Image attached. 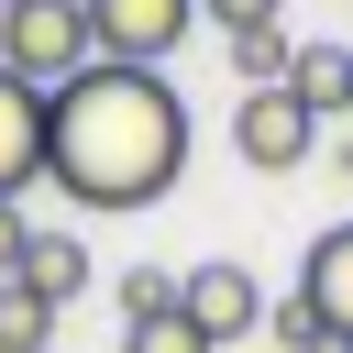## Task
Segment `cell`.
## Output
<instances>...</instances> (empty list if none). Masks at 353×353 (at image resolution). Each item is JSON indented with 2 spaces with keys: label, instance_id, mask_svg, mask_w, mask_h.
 I'll use <instances>...</instances> for the list:
<instances>
[{
  "label": "cell",
  "instance_id": "1",
  "mask_svg": "<svg viewBox=\"0 0 353 353\" xmlns=\"http://www.w3.org/2000/svg\"><path fill=\"white\" fill-rule=\"evenodd\" d=\"M188 99L165 88V66H110L88 55L55 99H44V176L77 210H154L188 176Z\"/></svg>",
  "mask_w": 353,
  "mask_h": 353
},
{
  "label": "cell",
  "instance_id": "2",
  "mask_svg": "<svg viewBox=\"0 0 353 353\" xmlns=\"http://www.w3.org/2000/svg\"><path fill=\"white\" fill-rule=\"evenodd\" d=\"M0 66L55 99V88L88 66V11H77V0H11V11H0Z\"/></svg>",
  "mask_w": 353,
  "mask_h": 353
},
{
  "label": "cell",
  "instance_id": "3",
  "mask_svg": "<svg viewBox=\"0 0 353 353\" xmlns=\"http://www.w3.org/2000/svg\"><path fill=\"white\" fill-rule=\"evenodd\" d=\"M77 11H88V55L110 66H165L199 22V0H77Z\"/></svg>",
  "mask_w": 353,
  "mask_h": 353
},
{
  "label": "cell",
  "instance_id": "4",
  "mask_svg": "<svg viewBox=\"0 0 353 353\" xmlns=\"http://www.w3.org/2000/svg\"><path fill=\"white\" fill-rule=\"evenodd\" d=\"M232 154H243L254 176H298V165L320 154V121H309L287 88H243V99H232Z\"/></svg>",
  "mask_w": 353,
  "mask_h": 353
},
{
  "label": "cell",
  "instance_id": "5",
  "mask_svg": "<svg viewBox=\"0 0 353 353\" xmlns=\"http://www.w3.org/2000/svg\"><path fill=\"white\" fill-rule=\"evenodd\" d=\"M176 320L221 353V342H243V331H265V287H254V265H188L176 276Z\"/></svg>",
  "mask_w": 353,
  "mask_h": 353
},
{
  "label": "cell",
  "instance_id": "6",
  "mask_svg": "<svg viewBox=\"0 0 353 353\" xmlns=\"http://www.w3.org/2000/svg\"><path fill=\"white\" fill-rule=\"evenodd\" d=\"M298 298H309L320 342H331V353H353V221H331V232L309 243V265H298Z\"/></svg>",
  "mask_w": 353,
  "mask_h": 353
},
{
  "label": "cell",
  "instance_id": "7",
  "mask_svg": "<svg viewBox=\"0 0 353 353\" xmlns=\"http://www.w3.org/2000/svg\"><path fill=\"white\" fill-rule=\"evenodd\" d=\"M44 176V88H22L0 66V199L22 210V188Z\"/></svg>",
  "mask_w": 353,
  "mask_h": 353
},
{
  "label": "cell",
  "instance_id": "8",
  "mask_svg": "<svg viewBox=\"0 0 353 353\" xmlns=\"http://www.w3.org/2000/svg\"><path fill=\"white\" fill-rule=\"evenodd\" d=\"M287 99L331 132V121H353V44H298L287 55Z\"/></svg>",
  "mask_w": 353,
  "mask_h": 353
},
{
  "label": "cell",
  "instance_id": "9",
  "mask_svg": "<svg viewBox=\"0 0 353 353\" xmlns=\"http://www.w3.org/2000/svg\"><path fill=\"white\" fill-rule=\"evenodd\" d=\"M22 287H33L44 309H66V298L88 287V243H77V232H33V254H22Z\"/></svg>",
  "mask_w": 353,
  "mask_h": 353
},
{
  "label": "cell",
  "instance_id": "10",
  "mask_svg": "<svg viewBox=\"0 0 353 353\" xmlns=\"http://www.w3.org/2000/svg\"><path fill=\"white\" fill-rule=\"evenodd\" d=\"M221 44H232V77H243V88H287V55H298L287 22H265V33H221Z\"/></svg>",
  "mask_w": 353,
  "mask_h": 353
},
{
  "label": "cell",
  "instance_id": "11",
  "mask_svg": "<svg viewBox=\"0 0 353 353\" xmlns=\"http://www.w3.org/2000/svg\"><path fill=\"white\" fill-rule=\"evenodd\" d=\"M0 353H55V309H44L22 276L0 287Z\"/></svg>",
  "mask_w": 353,
  "mask_h": 353
},
{
  "label": "cell",
  "instance_id": "12",
  "mask_svg": "<svg viewBox=\"0 0 353 353\" xmlns=\"http://www.w3.org/2000/svg\"><path fill=\"white\" fill-rule=\"evenodd\" d=\"M176 276L188 265H121V320H165L176 309Z\"/></svg>",
  "mask_w": 353,
  "mask_h": 353
},
{
  "label": "cell",
  "instance_id": "13",
  "mask_svg": "<svg viewBox=\"0 0 353 353\" xmlns=\"http://www.w3.org/2000/svg\"><path fill=\"white\" fill-rule=\"evenodd\" d=\"M265 353H331L320 320H309V298H276V309H265Z\"/></svg>",
  "mask_w": 353,
  "mask_h": 353
},
{
  "label": "cell",
  "instance_id": "14",
  "mask_svg": "<svg viewBox=\"0 0 353 353\" xmlns=\"http://www.w3.org/2000/svg\"><path fill=\"white\" fill-rule=\"evenodd\" d=\"M121 353H210V342H199V331L165 309V320H121Z\"/></svg>",
  "mask_w": 353,
  "mask_h": 353
},
{
  "label": "cell",
  "instance_id": "15",
  "mask_svg": "<svg viewBox=\"0 0 353 353\" xmlns=\"http://www.w3.org/2000/svg\"><path fill=\"white\" fill-rule=\"evenodd\" d=\"M287 0H199V22H221V33H265Z\"/></svg>",
  "mask_w": 353,
  "mask_h": 353
},
{
  "label": "cell",
  "instance_id": "16",
  "mask_svg": "<svg viewBox=\"0 0 353 353\" xmlns=\"http://www.w3.org/2000/svg\"><path fill=\"white\" fill-rule=\"evenodd\" d=\"M22 254H33V221H22V210H11V199H0V287H11V276H22Z\"/></svg>",
  "mask_w": 353,
  "mask_h": 353
},
{
  "label": "cell",
  "instance_id": "17",
  "mask_svg": "<svg viewBox=\"0 0 353 353\" xmlns=\"http://www.w3.org/2000/svg\"><path fill=\"white\" fill-rule=\"evenodd\" d=\"M0 11H11V0H0Z\"/></svg>",
  "mask_w": 353,
  "mask_h": 353
}]
</instances>
